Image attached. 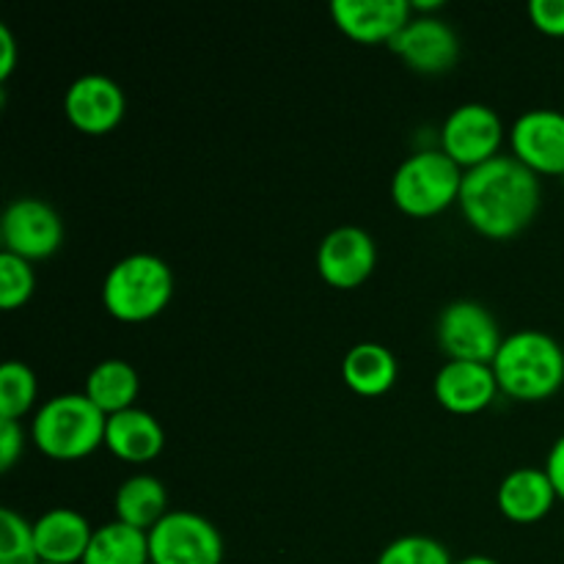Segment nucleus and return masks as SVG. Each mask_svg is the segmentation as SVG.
Masks as SVG:
<instances>
[{
	"instance_id": "13",
	"label": "nucleus",
	"mask_w": 564,
	"mask_h": 564,
	"mask_svg": "<svg viewBox=\"0 0 564 564\" xmlns=\"http://www.w3.org/2000/svg\"><path fill=\"white\" fill-rule=\"evenodd\" d=\"M124 91L108 75H83L66 88L64 113L86 135H108L124 119Z\"/></svg>"
},
{
	"instance_id": "28",
	"label": "nucleus",
	"mask_w": 564,
	"mask_h": 564,
	"mask_svg": "<svg viewBox=\"0 0 564 564\" xmlns=\"http://www.w3.org/2000/svg\"><path fill=\"white\" fill-rule=\"evenodd\" d=\"M529 20L549 36H564V0H532Z\"/></svg>"
},
{
	"instance_id": "8",
	"label": "nucleus",
	"mask_w": 564,
	"mask_h": 564,
	"mask_svg": "<svg viewBox=\"0 0 564 564\" xmlns=\"http://www.w3.org/2000/svg\"><path fill=\"white\" fill-rule=\"evenodd\" d=\"M435 336H438L441 350L446 352V361L474 364H494L496 352L505 341L494 314L477 301L449 303L441 312Z\"/></svg>"
},
{
	"instance_id": "17",
	"label": "nucleus",
	"mask_w": 564,
	"mask_h": 564,
	"mask_svg": "<svg viewBox=\"0 0 564 564\" xmlns=\"http://www.w3.org/2000/svg\"><path fill=\"white\" fill-rule=\"evenodd\" d=\"M556 490L545 468H516L507 474L496 494L499 512L512 523H538L554 510Z\"/></svg>"
},
{
	"instance_id": "15",
	"label": "nucleus",
	"mask_w": 564,
	"mask_h": 564,
	"mask_svg": "<svg viewBox=\"0 0 564 564\" xmlns=\"http://www.w3.org/2000/svg\"><path fill=\"white\" fill-rule=\"evenodd\" d=\"M499 380L490 364L446 361L433 380V394L441 408L457 416L482 413L499 394Z\"/></svg>"
},
{
	"instance_id": "5",
	"label": "nucleus",
	"mask_w": 564,
	"mask_h": 564,
	"mask_svg": "<svg viewBox=\"0 0 564 564\" xmlns=\"http://www.w3.org/2000/svg\"><path fill=\"white\" fill-rule=\"evenodd\" d=\"M466 171L441 149H422L402 160L391 176V202L411 218H433L460 202Z\"/></svg>"
},
{
	"instance_id": "6",
	"label": "nucleus",
	"mask_w": 564,
	"mask_h": 564,
	"mask_svg": "<svg viewBox=\"0 0 564 564\" xmlns=\"http://www.w3.org/2000/svg\"><path fill=\"white\" fill-rule=\"evenodd\" d=\"M152 564H220L224 538L213 521L191 510H171L149 532Z\"/></svg>"
},
{
	"instance_id": "30",
	"label": "nucleus",
	"mask_w": 564,
	"mask_h": 564,
	"mask_svg": "<svg viewBox=\"0 0 564 564\" xmlns=\"http://www.w3.org/2000/svg\"><path fill=\"white\" fill-rule=\"evenodd\" d=\"M17 66V42L9 25H0V80H9Z\"/></svg>"
},
{
	"instance_id": "1",
	"label": "nucleus",
	"mask_w": 564,
	"mask_h": 564,
	"mask_svg": "<svg viewBox=\"0 0 564 564\" xmlns=\"http://www.w3.org/2000/svg\"><path fill=\"white\" fill-rule=\"evenodd\" d=\"M540 198V176L512 154H499L463 174L457 204L474 231L490 240H510L532 224Z\"/></svg>"
},
{
	"instance_id": "12",
	"label": "nucleus",
	"mask_w": 564,
	"mask_h": 564,
	"mask_svg": "<svg viewBox=\"0 0 564 564\" xmlns=\"http://www.w3.org/2000/svg\"><path fill=\"white\" fill-rule=\"evenodd\" d=\"M389 47L419 75H444L460 58L455 28L433 14L413 17Z\"/></svg>"
},
{
	"instance_id": "10",
	"label": "nucleus",
	"mask_w": 564,
	"mask_h": 564,
	"mask_svg": "<svg viewBox=\"0 0 564 564\" xmlns=\"http://www.w3.org/2000/svg\"><path fill=\"white\" fill-rule=\"evenodd\" d=\"M512 158L534 174H564V113L551 108L527 110L510 127Z\"/></svg>"
},
{
	"instance_id": "25",
	"label": "nucleus",
	"mask_w": 564,
	"mask_h": 564,
	"mask_svg": "<svg viewBox=\"0 0 564 564\" xmlns=\"http://www.w3.org/2000/svg\"><path fill=\"white\" fill-rule=\"evenodd\" d=\"M375 564H455L444 543L424 534H405L380 551Z\"/></svg>"
},
{
	"instance_id": "24",
	"label": "nucleus",
	"mask_w": 564,
	"mask_h": 564,
	"mask_svg": "<svg viewBox=\"0 0 564 564\" xmlns=\"http://www.w3.org/2000/svg\"><path fill=\"white\" fill-rule=\"evenodd\" d=\"M0 564H42L33 540V523L11 507L0 510Z\"/></svg>"
},
{
	"instance_id": "21",
	"label": "nucleus",
	"mask_w": 564,
	"mask_h": 564,
	"mask_svg": "<svg viewBox=\"0 0 564 564\" xmlns=\"http://www.w3.org/2000/svg\"><path fill=\"white\" fill-rule=\"evenodd\" d=\"M138 391H141V380H138L135 367L121 361V358H108V361L97 364V367L88 372L86 391H83V394H86L105 416H113V413L135 408Z\"/></svg>"
},
{
	"instance_id": "2",
	"label": "nucleus",
	"mask_w": 564,
	"mask_h": 564,
	"mask_svg": "<svg viewBox=\"0 0 564 564\" xmlns=\"http://www.w3.org/2000/svg\"><path fill=\"white\" fill-rule=\"evenodd\" d=\"M501 394L518 402H543L564 383V350L543 330H516L505 336L494 358Z\"/></svg>"
},
{
	"instance_id": "3",
	"label": "nucleus",
	"mask_w": 564,
	"mask_h": 564,
	"mask_svg": "<svg viewBox=\"0 0 564 564\" xmlns=\"http://www.w3.org/2000/svg\"><path fill=\"white\" fill-rule=\"evenodd\" d=\"M108 416L86 394L50 397L31 422V441L50 460H83L105 446Z\"/></svg>"
},
{
	"instance_id": "29",
	"label": "nucleus",
	"mask_w": 564,
	"mask_h": 564,
	"mask_svg": "<svg viewBox=\"0 0 564 564\" xmlns=\"http://www.w3.org/2000/svg\"><path fill=\"white\" fill-rule=\"evenodd\" d=\"M545 474H549L556 496L564 501V435L562 438H556V444L551 446L549 457H545Z\"/></svg>"
},
{
	"instance_id": "20",
	"label": "nucleus",
	"mask_w": 564,
	"mask_h": 564,
	"mask_svg": "<svg viewBox=\"0 0 564 564\" xmlns=\"http://www.w3.org/2000/svg\"><path fill=\"white\" fill-rule=\"evenodd\" d=\"M113 507L116 521L141 529V532H152L171 512L165 485L152 474H135V477L124 479L116 490Z\"/></svg>"
},
{
	"instance_id": "22",
	"label": "nucleus",
	"mask_w": 564,
	"mask_h": 564,
	"mask_svg": "<svg viewBox=\"0 0 564 564\" xmlns=\"http://www.w3.org/2000/svg\"><path fill=\"white\" fill-rule=\"evenodd\" d=\"M80 564H152L149 560V532L110 521L94 529L86 556Z\"/></svg>"
},
{
	"instance_id": "14",
	"label": "nucleus",
	"mask_w": 564,
	"mask_h": 564,
	"mask_svg": "<svg viewBox=\"0 0 564 564\" xmlns=\"http://www.w3.org/2000/svg\"><path fill=\"white\" fill-rule=\"evenodd\" d=\"M330 17L358 44H391L413 20L408 0H334Z\"/></svg>"
},
{
	"instance_id": "31",
	"label": "nucleus",
	"mask_w": 564,
	"mask_h": 564,
	"mask_svg": "<svg viewBox=\"0 0 564 564\" xmlns=\"http://www.w3.org/2000/svg\"><path fill=\"white\" fill-rule=\"evenodd\" d=\"M455 564H499V562L490 560V556L474 554V556H466V560H460V562H455Z\"/></svg>"
},
{
	"instance_id": "9",
	"label": "nucleus",
	"mask_w": 564,
	"mask_h": 564,
	"mask_svg": "<svg viewBox=\"0 0 564 564\" xmlns=\"http://www.w3.org/2000/svg\"><path fill=\"white\" fill-rule=\"evenodd\" d=\"M0 237L6 253L25 262H42L64 246V220L42 198H14L0 220Z\"/></svg>"
},
{
	"instance_id": "23",
	"label": "nucleus",
	"mask_w": 564,
	"mask_h": 564,
	"mask_svg": "<svg viewBox=\"0 0 564 564\" xmlns=\"http://www.w3.org/2000/svg\"><path fill=\"white\" fill-rule=\"evenodd\" d=\"M36 375L28 364L6 361L0 367V419L20 422L36 402Z\"/></svg>"
},
{
	"instance_id": "16",
	"label": "nucleus",
	"mask_w": 564,
	"mask_h": 564,
	"mask_svg": "<svg viewBox=\"0 0 564 564\" xmlns=\"http://www.w3.org/2000/svg\"><path fill=\"white\" fill-rule=\"evenodd\" d=\"M91 538L94 527L88 518L69 507H53L33 521L36 554L47 564H80Z\"/></svg>"
},
{
	"instance_id": "18",
	"label": "nucleus",
	"mask_w": 564,
	"mask_h": 564,
	"mask_svg": "<svg viewBox=\"0 0 564 564\" xmlns=\"http://www.w3.org/2000/svg\"><path fill=\"white\" fill-rule=\"evenodd\" d=\"M105 446L119 460L141 466V463H152L163 452L165 433L152 413L141 411V408H130V411L108 416Z\"/></svg>"
},
{
	"instance_id": "27",
	"label": "nucleus",
	"mask_w": 564,
	"mask_h": 564,
	"mask_svg": "<svg viewBox=\"0 0 564 564\" xmlns=\"http://www.w3.org/2000/svg\"><path fill=\"white\" fill-rule=\"evenodd\" d=\"M25 449V430L14 419H0V471H11Z\"/></svg>"
},
{
	"instance_id": "11",
	"label": "nucleus",
	"mask_w": 564,
	"mask_h": 564,
	"mask_svg": "<svg viewBox=\"0 0 564 564\" xmlns=\"http://www.w3.org/2000/svg\"><path fill=\"white\" fill-rule=\"evenodd\" d=\"M378 264V246L372 235L358 226H339L323 237L317 248L319 279L334 290H356Z\"/></svg>"
},
{
	"instance_id": "32",
	"label": "nucleus",
	"mask_w": 564,
	"mask_h": 564,
	"mask_svg": "<svg viewBox=\"0 0 564 564\" xmlns=\"http://www.w3.org/2000/svg\"><path fill=\"white\" fill-rule=\"evenodd\" d=\"M42 564H47V562H42Z\"/></svg>"
},
{
	"instance_id": "19",
	"label": "nucleus",
	"mask_w": 564,
	"mask_h": 564,
	"mask_svg": "<svg viewBox=\"0 0 564 564\" xmlns=\"http://www.w3.org/2000/svg\"><path fill=\"white\" fill-rule=\"evenodd\" d=\"M400 364L389 347L378 341H361L341 358V380L358 397H383L394 389Z\"/></svg>"
},
{
	"instance_id": "7",
	"label": "nucleus",
	"mask_w": 564,
	"mask_h": 564,
	"mask_svg": "<svg viewBox=\"0 0 564 564\" xmlns=\"http://www.w3.org/2000/svg\"><path fill=\"white\" fill-rule=\"evenodd\" d=\"M505 143V124L490 105H457L441 127V152L455 160L463 171L499 158Z\"/></svg>"
},
{
	"instance_id": "4",
	"label": "nucleus",
	"mask_w": 564,
	"mask_h": 564,
	"mask_svg": "<svg viewBox=\"0 0 564 564\" xmlns=\"http://www.w3.org/2000/svg\"><path fill=\"white\" fill-rule=\"evenodd\" d=\"M174 297V273L154 253H130L108 270L102 306L119 323H149Z\"/></svg>"
},
{
	"instance_id": "26",
	"label": "nucleus",
	"mask_w": 564,
	"mask_h": 564,
	"mask_svg": "<svg viewBox=\"0 0 564 564\" xmlns=\"http://www.w3.org/2000/svg\"><path fill=\"white\" fill-rule=\"evenodd\" d=\"M36 290V275L31 262L14 257V253H0V306L6 312L25 306Z\"/></svg>"
}]
</instances>
